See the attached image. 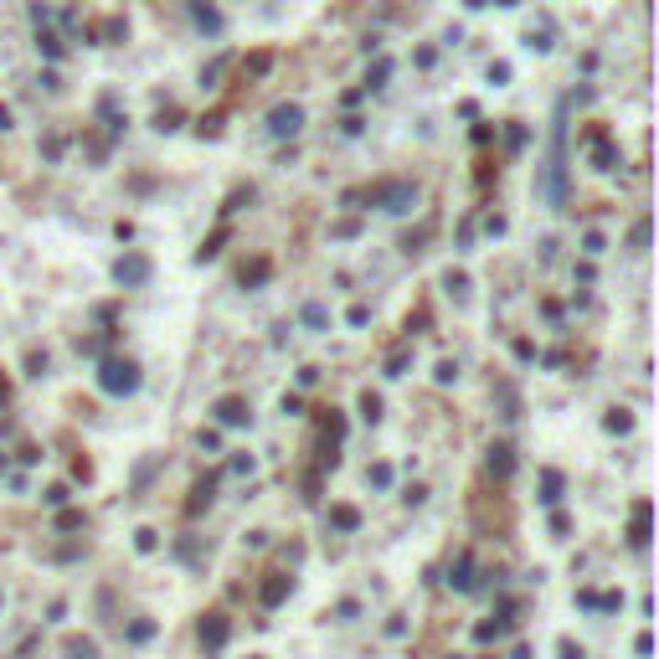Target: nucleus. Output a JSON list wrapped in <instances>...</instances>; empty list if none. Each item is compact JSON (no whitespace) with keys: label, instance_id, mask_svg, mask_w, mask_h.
<instances>
[{"label":"nucleus","instance_id":"9","mask_svg":"<svg viewBox=\"0 0 659 659\" xmlns=\"http://www.w3.org/2000/svg\"><path fill=\"white\" fill-rule=\"evenodd\" d=\"M592 160H598V170H613V165H618V155H613V144H608L603 129L592 135Z\"/></svg>","mask_w":659,"mask_h":659},{"label":"nucleus","instance_id":"1","mask_svg":"<svg viewBox=\"0 0 659 659\" xmlns=\"http://www.w3.org/2000/svg\"><path fill=\"white\" fill-rule=\"evenodd\" d=\"M98 381H103V391H114V397H129V391L139 386V366L135 361H103Z\"/></svg>","mask_w":659,"mask_h":659},{"label":"nucleus","instance_id":"7","mask_svg":"<svg viewBox=\"0 0 659 659\" xmlns=\"http://www.w3.org/2000/svg\"><path fill=\"white\" fill-rule=\"evenodd\" d=\"M248 417H253V412H248V402H243V397H222V402H216V423H227V428H243Z\"/></svg>","mask_w":659,"mask_h":659},{"label":"nucleus","instance_id":"8","mask_svg":"<svg viewBox=\"0 0 659 659\" xmlns=\"http://www.w3.org/2000/svg\"><path fill=\"white\" fill-rule=\"evenodd\" d=\"M510 469H515L510 443H495V448H490V474H495V479H510Z\"/></svg>","mask_w":659,"mask_h":659},{"label":"nucleus","instance_id":"15","mask_svg":"<svg viewBox=\"0 0 659 659\" xmlns=\"http://www.w3.org/2000/svg\"><path fill=\"white\" fill-rule=\"evenodd\" d=\"M68 654H73V659H98V644H93V639H73Z\"/></svg>","mask_w":659,"mask_h":659},{"label":"nucleus","instance_id":"23","mask_svg":"<svg viewBox=\"0 0 659 659\" xmlns=\"http://www.w3.org/2000/svg\"><path fill=\"white\" fill-rule=\"evenodd\" d=\"M57 525H62V531H78V525H83V510H68V515H62Z\"/></svg>","mask_w":659,"mask_h":659},{"label":"nucleus","instance_id":"12","mask_svg":"<svg viewBox=\"0 0 659 659\" xmlns=\"http://www.w3.org/2000/svg\"><path fill=\"white\" fill-rule=\"evenodd\" d=\"M541 500H546V505H557V500H562V474H557V469H546V474H541Z\"/></svg>","mask_w":659,"mask_h":659},{"label":"nucleus","instance_id":"13","mask_svg":"<svg viewBox=\"0 0 659 659\" xmlns=\"http://www.w3.org/2000/svg\"><path fill=\"white\" fill-rule=\"evenodd\" d=\"M330 520H335L340 531H356V525H361V515L350 510V505H335V510H330Z\"/></svg>","mask_w":659,"mask_h":659},{"label":"nucleus","instance_id":"24","mask_svg":"<svg viewBox=\"0 0 659 659\" xmlns=\"http://www.w3.org/2000/svg\"><path fill=\"white\" fill-rule=\"evenodd\" d=\"M0 129H11V108H0Z\"/></svg>","mask_w":659,"mask_h":659},{"label":"nucleus","instance_id":"11","mask_svg":"<svg viewBox=\"0 0 659 659\" xmlns=\"http://www.w3.org/2000/svg\"><path fill=\"white\" fill-rule=\"evenodd\" d=\"M268 273H273V263L268 258H253V263H243V273H237V278H243V283H263Z\"/></svg>","mask_w":659,"mask_h":659},{"label":"nucleus","instance_id":"16","mask_svg":"<svg viewBox=\"0 0 659 659\" xmlns=\"http://www.w3.org/2000/svg\"><path fill=\"white\" fill-rule=\"evenodd\" d=\"M453 587H464V592L474 587V566H469V562H458V566H453Z\"/></svg>","mask_w":659,"mask_h":659},{"label":"nucleus","instance_id":"18","mask_svg":"<svg viewBox=\"0 0 659 659\" xmlns=\"http://www.w3.org/2000/svg\"><path fill=\"white\" fill-rule=\"evenodd\" d=\"M196 21H201V26H206V31H216V26H222V16H216L211 6H196Z\"/></svg>","mask_w":659,"mask_h":659},{"label":"nucleus","instance_id":"5","mask_svg":"<svg viewBox=\"0 0 659 659\" xmlns=\"http://www.w3.org/2000/svg\"><path fill=\"white\" fill-rule=\"evenodd\" d=\"M227 639H232L227 613H206V618H201V644H206V649H222Z\"/></svg>","mask_w":659,"mask_h":659},{"label":"nucleus","instance_id":"20","mask_svg":"<svg viewBox=\"0 0 659 659\" xmlns=\"http://www.w3.org/2000/svg\"><path fill=\"white\" fill-rule=\"evenodd\" d=\"M361 412L371 417V423H376V417H381V397H371V391H366V397H361Z\"/></svg>","mask_w":659,"mask_h":659},{"label":"nucleus","instance_id":"2","mask_svg":"<svg viewBox=\"0 0 659 659\" xmlns=\"http://www.w3.org/2000/svg\"><path fill=\"white\" fill-rule=\"evenodd\" d=\"M371 201H376L381 211H412L417 206V186L412 181H386V186L371 191Z\"/></svg>","mask_w":659,"mask_h":659},{"label":"nucleus","instance_id":"22","mask_svg":"<svg viewBox=\"0 0 659 659\" xmlns=\"http://www.w3.org/2000/svg\"><path fill=\"white\" fill-rule=\"evenodd\" d=\"M268 62H273V52H258V57L248 62V73H268Z\"/></svg>","mask_w":659,"mask_h":659},{"label":"nucleus","instance_id":"17","mask_svg":"<svg viewBox=\"0 0 659 659\" xmlns=\"http://www.w3.org/2000/svg\"><path fill=\"white\" fill-rule=\"evenodd\" d=\"M325 320H330L325 304H310V310H304V325H310V330H325Z\"/></svg>","mask_w":659,"mask_h":659},{"label":"nucleus","instance_id":"6","mask_svg":"<svg viewBox=\"0 0 659 659\" xmlns=\"http://www.w3.org/2000/svg\"><path fill=\"white\" fill-rule=\"evenodd\" d=\"M289 587H294V577H283V572H268V582L258 587V598H263V608H278L283 598H289Z\"/></svg>","mask_w":659,"mask_h":659},{"label":"nucleus","instance_id":"19","mask_svg":"<svg viewBox=\"0 0 659 659\" xmlns=\"http://www.w3.org/2000/svg\"><path fill=\"white\" fill-rule=\"evenodd\" d=\"M149 633H155V623H149V618H139V623H129V639H135V644H144Z\"/></svg>","mask_w":659,"mask_h":659},{"label":"nucleus","instance_id":"3","mask_svg":"<svg viewBox=\"0 0 659 659\" xmlns=\"http://www.w3.org/2000/svg\"><path fill=\"white\" fill-rule=\"evenodd\" d=\"M114 278L124 283V289H139V283L149 278V258H144V253H124V258L114 263Z\"/></svg>","mask_w":659,"mask_h":659},{"label":"nucleus","instance_id":"10","mask_svg":"<svg viewBox=\"0 0 659 659\" xmlns=\"http://www.w3.org/2000/svg\"><path fill=\"white\" fill-rule=\"evenodd\" d=\"M633 546H644L649 541V500H639V505H633V536H628Z\"/></svg>","mask_w":659,"mask_h":659},{"label":"nucleus","instance_id":"14","mask_svg":"<svg viewBox=\"0 0 659 659\" xmlns=\"http://www.w3.org/2000/svg\"><path fill=\"white\" fill-rule=\"evenodd\" d=\"M211 490H216V479H201V485H196V500L186 505V510L196 515V510H201V505H211Z\"/></svg>","mask_w":659,"mask_h":659},{"label":"nucleus","instance_id":"4","mask_svg":"<svg viewBox=\"0 0 659 659\" xmlns=\"http://www.w3.org/2000/svg\"><path fill=\"white\" fill-rule=\"evenodd\" d=\"M299 124H304V108L299 103H278L273 114H268V135H299Z\"/></svg>","mask_w":659,"mask_h":659},{"label":"nucleus","instance_id":"21","mask_svg":"<svg viewBox=\"0 0 659 659\" xmlns=\"http://www.w3.org/2000/svg\"><path fill=\"white\" fill-rule=\"evenodd\" d=\"M608 433H628V412H608Z\"/></svg>","mask_w":659,"mask_h":659}]
</instances>
